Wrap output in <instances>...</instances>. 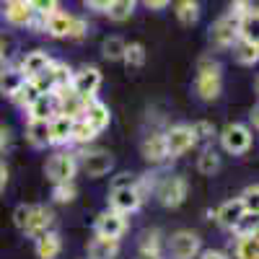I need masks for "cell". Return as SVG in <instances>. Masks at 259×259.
Listing matches in <instances>:
<instances>
[{
  "label": "cell",
  "instance_id": "obj_1",
  "mask_svg": "<svg viewBox=\"0 0 259 259\" xmlns=\"http://www.w3.org/2000/svg\"><path fill=\"white\" fill-rule=\"evenodd\" d=\"M194 91L202 101H215L223 91V68L218 60L202 57L197 62V78H194Z\"/></svg>",
  "mask_w": 259,
  "mask_h": 259
},
{
  "label": "cell",
  "instance_id": "obj_2",
  "mask_svg": "<svg viewBox=\"0 0 259 259\" xmlns=\"http://www.w3.org/2000/svg\"><path fill=\"white\" fill-rule=\"evenodd\" d=\"M153 189H156V197H158V202H161L163 207H179V205H184L187 194H189V184H187V179L179 177V174L163 177Z\"/></svg>",
  "mask_w": 259,
  "mask_h": 259
},
{
  "label": "cell",
  "instance_id": "obj_3",
  "mask_svg": "<svg viewBox=\"0 0 259 259\" xmlns=\"http://www.w3.org/2000/svg\"><path fill=\"white\" fill-rule=\"evenodd\" d=\"M45 174L52 184L57 182H73L78 174V153H70V150H60L55 153L47 166H45Z\"/></svg>",
  "mask_w": 259,
  "mask_h": 259
},
{
  "label": "cell",
  "instance_id": "obj_4",
  "mask_svg": "<svg viewBox=\"0 0 259 259\" xmlns=\"http://www.w3.org/2000/svg\"><path fill=\"white\" fill-rule=\"evenodd\" d=\"M163 143H166V158H179L187 150H192L197 145L192 133V124H174L163 133Z\"/></svg>",
  "mask_w": 259,
  "mask_h": 259
},
{
  "label": "cell",
  "instance_id": "obj_5",
  "mask_svg": "<svg viewBox=\"0 0 259 259\" xmlns=\"http://www.w3.org/2000/svg\"><path fill=\"white\" fill-rule=\"evenodd\" d=\"M221 145L231 156H244L251 148V130L246 124H239V122L226 124L223 133H221Z\"/></svg>",
  "mask_w": 259,
  "mask_h": 259
},
{
  "label": "cell",
  "instance_id": "obj_6",
  "mask_svg": "<svg viewBox=\"0 0 259 259\" xmlns=\"http://www.w3.org/2000/svg\"><path fill=\"white\" fill-rule=\"evenodd\" d=\"M0 18H3L8 26L31 29L34 21H36V13L31 11L29 0H3V6H0Z\"/></svg>",
  "mask_w": 259,
  "mask_h": 259
},
{
  "label": "cell",
  "instance_id": "obj_7",
  "mask_svg": "<svg viewBox=\"0 0 259 259\" xmlns=\"http://www.w3.org/2000/svg\"><path fill=\"white\" fill-rule=\"evenodd\" d=\"M241 36V29H239V18H233L231 13L221 16L215 24L210 26V45L218 47V50H228L233 47V41Z\"/></svg>",
  "mask_w": 259,
  "mask_h": 259
},
{
  "label": "cell",
  "instance_id": "obj_8",
  "mask_svg": "<svg viewBox=\"0 0 259 259\" xmlns=\"http://www.w3.org/2000/svg\"><path fill=\"white\" fill-rule=\"evenodd\" d=\"M78 168H83L91 179L106 177L114 168V156L109 150H89V153H78Z\"/></svg>",
  "mask_w": 259,
  "mask_h": 259
},
{
  "label": "cell",
  "instance_id": "obj_9",
  "mask_svg": "<svg viewBox=\"0 0 259 259\" xmlns=\"http://www.w3.org/2000/svg\"><path fill=\"white\" fill-rule=\"evenodd\" d=\"M202 249V239L194 231H177L168 239V254L171 259H194Z\"/></svg>",
  "mask_w": 259,
  "mask_h": 259
},
{
  "label": "cell",
  "instance_id": "obj_10",
  "mask_svg": "<svg viewBox=\"0 0 259 259\" xmlns=\"http://www.w3.org/2000/svg\"><path fill=\"white\" fill-rule=\"evenodd\" d=\"M52 223H55V212H52L50 207H45V205H29V212H26L24 226H21V233L36 239L39 233L50 231Z\"/></svg>",
  "mask_w": 259,
  "mask_h": 259
},
{
  "label": "cell",
  "instance_id": "obj_11",
  "mask_svg": "<svg viewBox=\"0 0 259 259\" xmlns=\"http://www.w3.org/2000/svg\"><path fill=\"white\" fill-rule=\"evenodd\" d=\"M94 231L99 236H109V239H122L127 233V215L117 212V210H104L96 215V223H94Z\"/></svg>",
  "mask_w": 259,
  "mask_h": 259
},
{
  "label": "cell",
  "instance_id": "obj_12",
  "mask_svg": "<svg viewBox=\"0 0 259 259\" xmlns=\"http://www.w3.org/2000/svg\"><path fill=\"white\" fill-rule=\"evenodd\" d=\"M101 85V70L96 65H83L78 73H73V80H70V89L80 96H96Z\"/></svg>",
  "mask_w": 259,
  "mask_h": 259
},
{
  "label": "cell",
  "instance_id": "obj_13",
  "mask_svg": "<svg viewBox=\"0 0 259 259\" xmlns=\"http://www.w3.org/2000/svg\"><path fill=\"white\" fill-rule=\"evenodd\" d=\"M70 24H73V13H65V11L57 8V11H52V13L39 18V31H47L55 39H68Z\"/></svg>",
  "mask_w": 259,
  "mask_h": 259
},
{
  "label": "cell",
  "instance_id": "obj_14",
  "mask_svg": "<svg viewBox=\"0 0 259 259\" xmlns=\"http://www.w3.org/2000/svg\"><path fill=\"white\" fill-rule=\"evenodd\" d=\"M140 205H143V197L135 187H119V189H112V194H109V207L122 215L135 212Z\"/></svg>",
  "mask_w": 259,
  "mask_h": 259
},
{
  "label": "cell",
  "instance_id": "obj_15",
  "mask_svg": "<svg viewBox=\"0 0 259 259\" xmlns=\"http://www.w3.org/2000/svg\"><path fill=\"white\" fill-rule=\"evenodd\" d=\"M83 119L89 122L96 133H104L112 122V114H109V106L104 101H99L96 96H89L85 99V106H83Z\"/></svg>",
  "mask_w": 259,
  "mask_h": 259
},
{
  "label": "cell",
  "instance_id": "obj_16",
  "mask_svg": "<svg viewBox=\"0 0 259 259\" xmlns=\"http://www.w3.org/2000/svg\"><path fill=\"white\" fill-rule=\"evenodd\" d=\"M29 119H52L57 114V94H39L31 104H29Z\"/></svg>",
  "mask_w": 259,
  "mask_h": 259
},
{
  "label": "cell",
  "instance_id": "obj_17",
  "mask_svg": "<svg viewBox=\"0 0 259 259\" xmlns=\"http://www.w3.org/2000/svg\"><path fill=\"white\" fill-rule=\"evenodd\" d=\"M244 202L239 200V197H233V200H226L218 210H215L212 212V218L215 221H218L226 231H233V226H236V221H239L241 218V215H244Z\"/></svg>",
  "mask_w": 259,
  "mask_h": 259
},
{
  "label": "cell",
  "instance_id": "obj_18",
  "mask_svg": "<svg viewBox=\"0 0 259 259\" xmlns=\"http://www.w3.org/2000/svg\"><path fill=\"white\" fill-rule=\"evenodd\" d=\"M233 57L239 65H256L259 60V41L256 36H239L233 41Z\"/></svg>",
  "mask_w": 259,
  "mask_h": 259
},
{
  "label": "cell",
  "instance_id": "obj_19",
  "mask_svg": "<svg viewBox=\"0 0 259 259\" xmlns=\"http://www.w3.org/2000/svg\"><path fill=\"white\" fill-rule=\"evenodd\" d=\"M36 256L39 259H57L60 251H62V239H60V233L57 231H45V233H39L36 236Z\"/></svg>",
  "mask_w": 259,
  "mask_h": 259
},
{
  "label": "cell",
  "instance_id": "obj_20",
  "mask_svg": "<svg viewBox=\"0 0 259 259\" xmlns=\"http://www.w3.org/2000/svg\"><path fill=\"white\" fill-rule=\"evenodd\" d=\"M140 150H143V158H145L148 163H163V161H166V143H163V133H150V135L143 140Z\"/></svg>",
  "mask_w": 259,
  "mask_h": 259
},
{
  "label": "cell",
  "instance_id": "obj_21",
  "mask_svg": "<svg viewBox=\"0 0 259 259\" xmlns=\"http://www.w3.org/2000/svg\"><path fill=\"white\" fill-rule=\"evenodd\" d=\"M73 135V119L65 114H55L50 119V145H68Z\"/></svg>",
  "mask_w": 259,
  "mask_h": 259
},
{
  "label": "cell",
  "instance_id": "obj_22",
  "mask_svg": "<svg viewBox=\"0 0 259 259\" xmlns=\"http://www.w3.org/2000/svg\"><path fill=\"white\" fill-rule=\"evenodd\" d=\"M119 254V239H109V236H99L89 244V259H114Z\"/></svg>",
  "mask_w": 259,
  "mask_h": 259
},
{
  "label": "cell",
  "instance_id": "obj_23",
  "mask_svg": "<svg viewBox=\"0 0 259 259\" xmlns=\"http://www.w3.org/2000/svg\"><path fill=\"white\" fill-rule=\"evenodd\" d=\"M50 62H52V57L45 50H34V52H29L24 60H21V73H24L26 78H34L39 73H45Z\"/></svg>",
  "mask_w": 259,
  "mask_h": 259
},
{
  "label": "cell",
  "instance_id": "obj_24",
  "mask_svg": "<svg viewBox=\"0 0 259 259\" xmlns=\"http://www.w3.org/2000/svg\"><path fill=\"white\" fill-rule=\"evenodd\" d=\"M26 140L31 148H47L50 145V119H29Z\"/></svg>",
  "mask_w": 259,
  "mask_h": 259
},
{
  "label": "cell",
  "instance_id": "obj_25",
  "mask_svg": "<svg viewBox=\"0 0 259 259\" xmlns=\"http://www.w3.org/2000/svg\"><path fill=\"white\" fill-rule=\"evenodd\" d=\"M47 75L52 80V89L60 91V89H68L70 80H73V68L68 62H62V60H52L47 65Z\"/></svg>",
  "mask_w": 259,
  "mask_h": 259
},
{
  "label": "cell",
  "instance_id": "obj_26",
  "mask_svg": "<svg viewBox=\"0 0 259 259\" xmlns=\"http://www.w3.org/2000/svg\"><path fill=\"white\" fill-rule=\"evenodd\" d=\"M26 80V75L21 73V68H3L0 70V96H13L18 89H21V83Z\"/></svg>",
  "mask_w": 259,
  "mask_h": 259
},
{
  "label": "cell",
  "instance_id": "obj_27",
  "mask_svg": "<svg viewBox=\"0 0 259 259\" xmlns=\"http://www.w3.org/2000/svg\"><path fill=\"white\" fill-rule=\"evenodd\" d=\"M174 16L182 26H192L200 21V3L197 0H177L174 6Z\"/></svg>",
  "mask_w": 259,
  "mask_h": 259
},
{
  "label": "cell",
  "instance_id": "obj_28",
  "mask_svg": "<svg viewBox=\"0 0 259 259\" xmlns=\"http://www.w3.org/2000/svg\"><path fill=\"white\" fill-rule=\"evenodd\" d=\"M236 259H259V236L256 233L236 236Z\"/></svg>",
  "mask_w": 259,
  "mask_h": 259
},
{
  "label": "cell",
  "instance_id": "obj_29",
  "mask_svg": "<svg viewBox=\"0 0 259 259\" xmlns=\"http://www.w3.org/2000/svg\"><path fill=\"white\" fill-rule=\"evenodd\" d=\"M135 6H138V0H112L109 8H106V16L114 24H122V21H127L135 13Z\"/></svg>",
  "mask_w": 259,
  "mask_h": 259
},
{
  "label": "cell",
  "instance_id": "obj_30",
  "mask_svg": "<svg viewBox=\"0 0 259 259\" xmlns=\"http://www.w3.org/2000/svg\"><path fill=\"white\" fill-rule=\"evenodd\" d=\"M197 171L202 177H212V174H218L221 171V156H218V150H212V148H205L200 158H197Z\"/></svg>",
  "mask_w": 259,
  "mask_h": 259
},
{
  "label": "cell",
  "instance_id": "obj_31",
  "mask_svg": "<svg viewBox=\"0 0 259 259\" xmlns=\"http://www.w3.org/2000/svg\"><path fill=\"white\" fill-rule=\"evenodd\" d=\"M39 94H41V91L34 85V80H31V78H26L24 83H21V89H18L11 99H13V104H16V106H21V109H29V104H31Z\"/></svg>",
  "mask_w": 259,
  "mask_h": 259
},
{
  "label": "cell",
  "instance_id": "obj_32",
  "mask_svg": "<svg viewBox=\"0 0 259 259\" xmlns=\"http://www.w3.org/2000/svg\"><path fill=\"white\" fill-rule=\"evenodd\" d=\"M124 45H127V41H124L122 36H106V39H104V45H101V55H104V60H109V62L122 60V55H124Z\"/></svg>",
  "mask_w": 259,
  "mask_h": 259
},
{
  "label": "cell",
  "instance_id": "obj_33",
  "mask_svg": "<svg viewBox=\"0 0 259 259\" xmlns=\"http://www.w3.org/2000/svg\"><path fill=\"white\" fill-rule=\"evenodd\" d=\"M99 133H96V130L89 124V122H85L83 117H78V119H73V135H70V143H91L94 138H96Z\"/></svg>",
  "mask_w": 259,
  "mask_h": 259
},
{
  "label": "cell",
  "instance_id": "obj_34",
  "mask_svg": "<svg viewBox=\"0 0 259 259\" xmlns=\"http://www.w3.org/2000/svg\"><path fill=\"white\" fill-rule=\"evenodd\" d=\"M145 47L140 45V41H133V45H124V55L122 60L127 62V68H143L145 65Z\"/></svg>",
  "mask_w": 259,
  "mask_h": 259
},
{
  "label": "cell",
  "instance_id": "obj_35",
  "mask_svg": "<svg viewBox=\"0 0 259 259\" xmlns=\"http://www.w3.org/2000/svg\"><path fill=\"white\" fill-rule=\"evenodd\" d=\"M75 197H78V187H75V182H57V184L52 187V200H55V202L68 205V202H73Z\"/></svg>",
  "mask_w": 259,
  "mask_h": 259
},
{
  "label": "cell",
  "instance_id": "obj_36",
  "mask_svg": "<svg viewBox=\"0 0 259 259\" xmlns=\"http://www.w3.org/2000/svg\"><path fill=\"white\" fill-rule=\"evenodd\" d=\"M138 251H153V254H163L161 251V231H143L140 233V241H138Z\"/></svg>",
  "mask_w": 259,
  "mask_h": 259
},
{
  "label": "cell",
  "instance_id": "obj_37",
  "mask_svg": "<svg viewBox=\"0 0 259 259\" xmlns=\"http://www.w3.org/2000/svg\"><path fill=\"white\" fill-rule=\"evenodd\" d=\"M233 233L241 236V233H256V210H244V215L233 226Z\"/></svg>",
  "mask_w": 259,
  "mask_h": 259
},
{
  "label": "cell",
  "instance_id": "obj_38",
  "mask_svg": "<svg viewBox=\"0 0 259 259\" xmlns=\"http://www.w3.org/2000/svg\"><path fill=\"white\" fill-rule=\"evenodd\" d=\"M192 133H194V140H197V143H210L215 138V127L202 119V122H194L192 124Z\"/></svg>",
  "mask_w": 259,
  "mask_h": 259
},
{
  "label": "cell",
  "instance_id": "obj_39",
  "mask_svg": "<svg viewBox=\"0 0 259 259\" xmlns=\"http://www.w3.org/2000/svg\"><path fill=\"white\" fill-rule=\"evenodd\" d=\"M29 6H31V11L41 18V16L57 11V8H60V0H29Z\"/></svg>",
  "mask_w": 259,
  "mask_h": 259
},
{
  "label": "cell",
  "instance_id": "obj_40",
  "mask_svg": "<svg viewBox=\"0 0 259 259\" xmlns=\"http://www.w3.org/2000/svg\"><path fill=\"white\" fill-rule=\"evenodd\" d=\"M85 34H89V21L85 18H80V16H73V24H70V34H68V39H83Z\"/></svg>",
  "mask_w": 259,
  "mask_h": 259
},
{
  "label": "cell",
  "instance_id": "obj_41",
  "mask_svg": "<svg viewBox=\"0 0 259 259\" xmlns=\"http://www.w3.org/2000/svg\"><path fill=\"white\" fill-rule=\"evenodd\" d=\"M256 194H259V187L256 184H249L244 192H241V202H244V207L246 210H256Z\"/></svg>",
  "mask_w": 259,
  "mask_h": 259
},
{
  "label": "cell",
  "instance_id": "obj_42",
  "mask_svg": "<svg viewBox=\"0 0 259 259\" xmlns=\"http://www.w3.org/2000/svg\"><path fill=\"white\" fill-rule=\"evenodd\" d=\"M138 177L135 174H130V171H122V174H117L112 179V189H119V187H135Z\"/></svg>",
  "mask_w": 259,
  "mask_h": 259
},
{
  "label": "cell",
  "instance_id": "obj_43",
  "mask_svg": "<svg viewBox=\"0 0 259 259\" xmlns=\"http://www.w3.org/2000/svg\"><path fill=\"white\" fill-rule=\"evenodd\" d=\"M11 143H13V135L6 124H0V156H6L11 150Z\"/></svg>",
  "mask_w": 259,
  "mask_h": 259
},
{
  "label": "cell",
  "instance_id": "obj_44",
  "mask_svg": "<svg viewBox=\"0 0 259 259\" xmlns=\"http://www.w3.org/2000/svg\"><path fill=\"white\" fill-rule=\"evenodd\" d=\"M112 0H83V6L94 11V13H106V8H109Z\"/></svg>",
  "mask_w": 259,
  "mask_h": 259
},
{
  "label": "cell",
  "instance_id": "obj_45",
  "mask_svg": "<svg viewBox=\"0 0 259 259\" xmlns=\"http://www.w3.org/2000/svg\"><path fill=\"white\" fill-rule=\"evenodd\" d=\"M143 6L150 8V11H163L171 6V0H143Z\"/></svg>",
  "mask_w": 259,
  "mask_h": 259
},
{
  "label": "cell",
  "instance_id": "obj_46",
  "mask_svg": "<svg viewBox=\"0 0 259 259\" xmlns=\"http://www.w3.org/2000/svg\"><path fill=\"white\" fill-rule=\"evenodd\" d=\"M200 259H228L223 251H218V249H205L202 254H200Z\"/></svg>",
  "mask_w": 259,
  "mask_h": 259
},
{
  "label": "cell",
  "instance_id": "obj_47",
  "mask_svg": "<svg viewBox=\"0 0 259 259\" xmlns=\"http://www.w3.org/2000/svg\"><path fill=\"white\" fill-rule=\"evenodd\" d=\"M8 187V168H6V163L0 161V192H3Z\"/></svg>",
  "mask_w": 259,
  "mask_h": 259
},
{
  "label": "cell",
  "instance_id": "obj_48",
  "mask_svg": "<svg viewBox=\"0 0 259 259\" xmlns=\"http://www.w3.org/2000/svg\"><path fill=\"white\" fill-rule=\"evenodd\" d=\"M6 55H8V41L3 39V34H0V65H3V60H6Z\"/></svg>",
  "mask_w": 259,
  "mask_h": 259
},
{
  "label": "cell",
  "instance_id": "obj_49",
  "mask_svg": "<svg viewBox=\"0 0 259 259\" xmlns=\"http://www.w3.org/2000/svg\"><path fill=\"white\" fill-rule=\"evenodd\" d=\"M135 259H163V254H153V251H138Z\"/></svg>",
  "mask_w": 259,
  "mask_h": 259
},
{
  "label": "cell",
  "instance_id": "obj_50",
  "mask_svg": "<svg viewBox=\"0 0 259 259\" xmlns=\"http://www.w3.org/2000/svg\"><path fill=\"white\" fill-rule=\"evenodd\" d=\"M249 119H251V124L256 127V106H254V109H251V114H249Z\"/></svg>",
  "mask_w": 259,
  "mask_h": 259
}]
</instances>
